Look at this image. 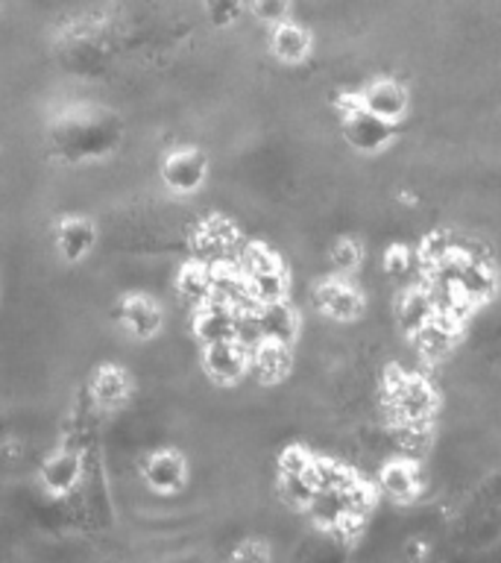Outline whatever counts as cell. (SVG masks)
<instances>
[{"label":"cell","mask_w":501,"mask_h":563,"mask_svg":"<svg viewBox=\"0 0 501 563\" xmlns=\"http://www.w3.org/2000/svg\"><path fill=\"white\" fill-rule=\"evenodd\" d=\"M51 156L62 165L82 167L105 162L123 141V118L114 109L97 103L62 106L44 126Z\"/></svg>","instance_id":"cell-1"},{"label":"cell","mask_w":501,"mask_h":563,"mask_svg":"<svg viewBox=\"0 0 501 563\" xmlns=\"http://www.w3.org/2000/svg\"><path fill=\"white\" fill-rule=\"evenodd\" d=\"M237 264L244 271L246 294H249L253 306H270V302L288 299V271H285V264H281L276 250H270L261 241H253V244L244 246Z\"/></svg>","instance_id":"cell-2"},{"label":"cell","mask_w":501,"mask_h":563,"mask_svg":"<svg viewBox=\"0 0 501 563\" xmlns=\"http://www.w3.org/2000/svg\"><path fill=\"white\" fill-rule=\"evenodd\" d=\"M385 405L393 426H428L437 408V394L425 378L393 373L385 382Z\"/></svg>","instance_id":"cell-3"},{"label":"cell","mask_w":501,"mask_h":563,"mask_svg":"<svg viewBox=\"0 0 501 563\" xmlns=\"http://www.w3.org/2000/svg\"><path fill=\"white\" fill-rule=\"evenodd\" d=\"M114 320L132 341L147 343L165 329V306L147 290H126L114 302Z\"/></svg>","instance_id":"cell-4"},{"label":"cell","mask_w":501,"mask_h":563,"mask_svg":"<svg viewBox=\"0 0 501 563\" xmlns=\"http://www.w3.org/2000/svg\"><path fill=\"white\" fill-rule=\"evenodd\" d=\"M158 176L167 191L176 197H193L202 191V185L209 179V156L191 144L167 150L158 165Z\"/></svg>","instance_id":"cell-5"},{"label":"cell","mask_w":501,"mask_h":563,"mask_svg":"<svg viewBox=\"0 0 501 563\" xmlns=\"http://www.w3.org/2000/svg\"><path fill=\"white\" fill-rule=\"evenodd\" d=\"M188 244H191V258L211 264V267L235 262L237 246H241V229L226 214H209L197 223Z\"/></svg>","instance_id":"cell-6"},{"label":"cell","mask_w":501,"mask_h":563,"mask_svg":"<svg viewBox=\"0 0 501 563\" xmlns=\"http://www.w3.org/2000/svg\"><path fill=\"white\" fill-rule=\"evenodd\" d=\"M202 373L220 387L237 385L249 373V343L232 338L202 346Z\"/></svg>","instance_id":"cell-7"},{"label":"cell","mask_w":501,"mask_h":563,"mask_svg":"<svg viewBox=\"0 0 501 563\" xmlns=\"http://www.w3.org/2000/svg\"><path fill=\"white\" fill-rule=\"evenodd\" d=\"M141 478L153 493L162 496H176L188 484V457L174 446H162L147 452L141 461Z\"/></svg>","instance_id":"cell-8"},{"label":"cell","mask_w":501,"mask_h":563,"mask_svg":"<svg viewBox=\"0 0 501 563\" xmlns=\"http://www.w3.org/2000/svg\"><path fill=\"white\" fill-rule=\"evenodd\" d=\"M100 241V229L86 214H65L53 227V246L65 264H82L91 258Z\"/></svg>","instance_id":"cell-9"},{"label":"cell","mask_w":501,"mask_h":563,"mask_svg":"<svg viewBox=\"0 0 501 563\" xmlns=\"http://www.w3.org/2000/svg\"><path fill=\"white\" fill-rule=\"evenodd\" d=\"M393 126L396 123H387L376 114L364 112L358 103V95L352 97V103L343 106V132H346V141L352 147L360 150V153L385 150L393 141Z\"/></svg>","instance_id":"cell-10"},{"label":"cell","mask_w":501,"mask_h":563,"mask_svg":"<svg viewBox=\"0 0 501 563\" xmlns=\"http://www.w3.org/2000/svg\"><path fill=\"white\" fill-rule=\"evenodd\" d=\"M191 332L202 346L241 338V311L223 299H209L205 306L193 308Z\"/></svg>","instance_id":"cell-11"},{"label":"cell","mask_w":501,"mask_h":563,"mask_svg":"<svg viewBox=\"0 0 501 563\" xmlns=\"http://www.w3.org/2000/svg\"><path fill=\"white\" fill-rule=\"evenodd\" d=\"M79 478H82V457L77 449L59 446L53 449L51 455L42 461L38 470V482H42L44 493L53 499H65L70 493L77 490Z\"/></svg>","instance_id":"cell-12"},{"label":"cell","mask_w":501,"mask_h":563,"mask_svg":"<svg viewBox=\"0 0 501 563\" xmlns=\"http://www.w3.org/2000/svg\"><path fill=\"white\" fill-rule=\"evenodd\" d=\"M88 394H91V402H94L100 411H121L132 396L130 369L121 367V364H114V361H105V364H100V367L91 373Z\"/></svg>","instance_id":"cell-13"},{"label":"cell","mask_w":501,"mask_h":563,"mask_svg":"<svg viewBox=\"0 0 501 563\" xmlns=\"http://www.w3.org/2000/svg\"><path fill=\"white\" fill-rule=\"evenodd\" d=\"M358 103L364 112L376 114L387 123H399L408 112V88L396 79H372L369 86L360 88Z\"/></svg>","instance_id":"cell-14"},{"label":"cell","mask_w":501,"mask_h":563,"mask_svg":"<svg viewBox=\"0 0 501 563\" xmlns=\"http://www.w3.org/2000/svg\"><path fill=\"white\" fill-rule=\"evenodd\" d=\"M314 299L325 317L341 320V323L358 320L360 311H364V297L358 294V288L352 282L341 279V276L320 282L314 290Z\"/></svg>","instance_id":"cell-15"},{"label":"cell","mask_w":501,"mask_h":563,"mask_svg":"<svg viewBox=\"0 0 501 563\" xmlns=\"http://www.w3.org/2000/svg\"><path fill=\"white\" fill-rule=\"evenodd\" d=\"M460 325H464L460 317L437 311V314L431 317L428 323L422 325L420 332L411 334V341L422 358H431V361L446 358L448 352H452V346H455L457 334H460Z\"/></svg>","instance_id":"cell-16"},{"label":"cell","mask_w":501,"mask_h":563,"mask_svg":"<svg viewBox=\"0 0 501 563\" xmlns=\"http://www.w3.org/2000/svg\"><path fill=\"white\" fill-rule=\"evenodd\" d=\"M293 367L290 358V343L279 341H255L249 346V373L264 385H276L288 376Z\"/></svg>","instance_id":"cell-17"},{"label":"cell","mask_w":501,"mask_h":563,"mask_svg":"<svg viewBox=\"0 0 501 563\" xmlns=\"http://www.w3.org/2000/svg\"><path fill=\"white\" fill-rule=\"evenodd\" d=\"M174 288L176 297L182 299L185 306H205L209 299H214V271H211V264L188 258L176 273Z\"/></svg>","instance_id":"cell-18"},{"label":"cell","mask_w":501,"mask_h":563,"mask_svg":"<svg viewBox=\"0 0 501 563\" xmlns=\"http://www.w3.org/2000/svg\"><path fill=\"white\" fill-rule=\"evenodd\" d=\"M434 314H437V302L431 297V290L425 282H420V285H408V288L402 290L399 302H396V320H399V325H402L408 334L420 332L422 325L428 323Z\"/></svg>","instance_id":"cell-19"},{"label":"cell","mask_w":501,"mask_h":563,"mask_svg":"<svg viewBox=\"0 0 501 563\" xmlns=\"http://www.w3.org/2000/svg\"><path fill=\"white\" fill-rule=\"evenodd\" d=\"M314 47V38L308 33L305 26L297 24V21H281V24L272 26L270 33V53L285 65H299V62L308 59V53Z\"/></svg>","instance_id":"cell-20"},{"label":"cell","mask_w":501,"mask_h":563,"mask_svg":"<svg viewBox=\"0 0 501 563\" xmlns=\"http://www.w3.org/2000/svg\"><path fill=\"white\" fill-rule=\"evenodd\" d=\"M381 487L393 501H413L422 490L420 470L411 457H396L381 470Z\"/></svg>","instance_id":"cell-21"},{"label":"cell","mask_w":501,"mask_h":563,"mask_svg":"<svg viewBox=\"0 0 501 563\" xmlns=\"http://www.w3.org/2000/svg\"><path fill=\"white\" fill-rule=\"evenodd\" d=\"M387 276H393L396 282H404V285H420V279H425V271H422L420 255L408 250V246H393L385 258Z\"/></svg>","instance_id":"cell-22"},{"label":"cell","mask_w":501,"mask_h":563,"mask_svg":"<svg viewBox=\"0 0 501 563\" xmlns=\"http://www.w3.org/2000/svg\"><path fill=\"white\" fill-rule=\"evenodd\" d=\"M205 15L214 26H232L244 15V0H205Z\"/></svg>","instance_id":"cell-23"},{"label":"cell","mask_w":501,"mask_h":563,"mask_svg":"<svg viewBox=\"0 0 501 563\" xmlns=\"http://www.w3.org/2000/svg\"><path fill=\"white\" fill-rule=\"evenodd\" d=\"M249 12H253L261 24H281L290 15V0H249Z\"/></svg>","instance_id":"cell-24"},{"label":"cell","mask_w":501,"mask_h":563,"mask_svg":"<svg viewBox=\"0 0 501 563\" xmlns=\"http://www.w3.org/2000/svg\"><path fill=\"white\" fill-rule=\"evenodd\" d=\"M332 264L337 273H352L360 267V246L352 238H341L332 246Z\"/></svg>","instance_id":"cell-25"},{"label":"cell","mask_w":501,"mask_h":563,"mask_svg":"<svg viewBox=\"0 0 501 563\" xmlns=\"http://www.w3.org/2000/svg\"><path fill=\"white\" fill-rule=\"evenodd\" d=\"M270 545L258 540V537H249V540H241L232 552V563H270Z\"/></svg>","instance_id":"cell-26"},{"label":"cell","mask_w":501,"mask_h":563,"mask_svg":"<svg viewBox=\"0 0 501 563\" xmlns=\"http://www.w3.org/2000/svg\"><path fill=\"white\" fill-rule=\"evenodd\" d=\"M0 271H3V258H0Z\"/></svg>","instance_id":"cell-27"}]
</instances>
